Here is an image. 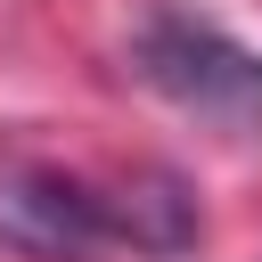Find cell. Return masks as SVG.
I'll return each mask as SVG.
<instances>
[{"instance_id": "2", "label": "cell", "mask_w": 262, "mask_h": 262, "mask_svg": "<svg viewBox=\"0 0 262 262\" xmlns=\"http://www.w3.org/2000/svg\"><path fill=\"white\" fill-rule=\"evenodd\" d=\"M131 57L172 106H188L205 123H229V131L262 123V49H246L237 33H221L205 16H180V8H156L139 25Z\"/></svg>"}, {"instance_id": "1", "label": "cell", "mask_w": 262, "mask_h": 262, "mask_svg": "<svg viewBox=\"0 0 262 262\" xmlns=\"http://www.w3.org/2000/svg\"><path fill=\"white\" fill-rule=\"evenodd\" d=\"M0 246L25 254H90V246H131V254H188L196 246V205L172 172H131V180H82L41 156H0Z\"/></svg>"}]
</instances>
